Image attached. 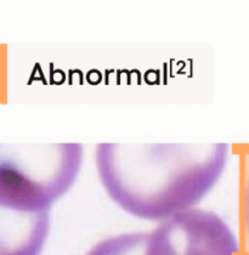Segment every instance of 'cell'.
Masks as SVG:
<instances>
[{
  "instance_id": "obj_1",
  "label": "cell",
  "mask_w": 249,
  "mask_h": 255,
  "mask_svg": "<svg viewBox=\"0 0 249 255\" xmlns=\"http://www.w3.org/2000/svg\"><path fill=\"white\" fill-rule=\"evenodd\" d=\"M229 153L228 143H100L95 164L118 207L135 218L163 221L208 195Z\"/></svg>"
},
{
  "instance_id": "obj_2",
  "label": "cell",
  "mask_w": 249,
  "mask_h": 255,
  "mask_svg": "<svg viewBox=\"0 0 249 255\" xmlns=\"http://www.w3.org/2000/svg\"><path fill=\"white\" fill-rule=\"evenodd\" d=\"M80 143H0V206L49 212L78 179Z\"/></svg>"
},
{
  "instance_id": "obj_3",
  "label": "cell",
  "mask_w": 249,
  "mask_h": 255,
  "mask_svg": "<svg viewBox=\"0 0 249 255\" xmlns=\"http://www.w3.org/2000/svg\"><path fill=\"white\" fill-rule=\"evenodd\" d=\"M241 247L223 218L191 208L169 216L147 234L146 255H241Z\"/></svg>"
},
{
  "instance_id": "obj_4",
  "label": "cell",
  "mask_w": 249,
  "mask_h": 255,
  "mask_svg": "<svg viewBox=\"0 0 249 255\" xmlns=\"http://www.w3.org/2000/svg\"><path fill=\"white\" fill-rule=\"evenodd\" d=\"M49 231V212H20L0 206V255H40Z\"/></svg>"
},
{
  "instance_id": "obj_5",
  "label": "cell",
  "mask_w": 249,
  "mask_h": 255,
  "mask_svg": "<svg viewBox=\"0 0 249 255\" xmlns=\"http://www.w3.org/2000/svg\"><path fill=\"white\" fill-rule=\"evenodd\" d=\"M147 234L128 232L96 243L85 255H146Z\"/></svg>"
},
{
  "instance_id": "obj_6",
  "label": "cell",
  "mask_w": 249,
  "mask_h": 255,
  "mask_svg": "<svg viewBox=\"0 0 249 255\" xmlns=\"http://www.w3.org/2000/svg\"><path fill=\"white\" fill-rule=\"evenodd\" d=\"M241 229H242L246 253L249 255V168L246 173L242 195H241Z\"/></svg>"
}]
</instances>
